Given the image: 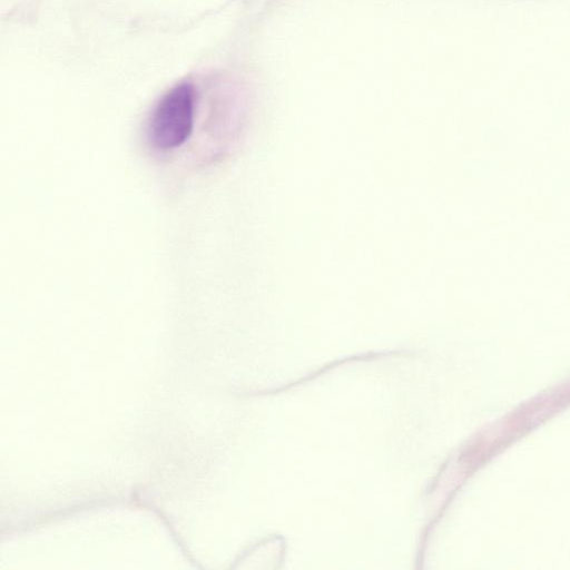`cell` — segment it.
<instances>
[{"instance_id": "6da1fadb", "label": "cell", "mask_w": 570, "mask_h": 570, "mask_svg": "<svg viewBox=\"0 0 570 570\" xmlns=\"http://www.w3.org/2000/svg\"><path fill=\"white\" fill-rule=\"evenodd\" d=\"M198 105L195 86L181 81L166 91L153 107L145 126L147 145L157 153H171L191 137Z\"/></svg>"}]
</instances>
